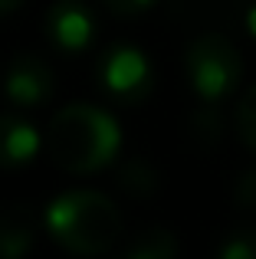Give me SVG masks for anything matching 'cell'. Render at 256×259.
<instances>
[{"instance_id":"obj_9","label":"cell","mask_w":256,"mask_h":259,"mask_svg":"<svg viewBox=\"0 0 256 259\" xmlns=\"http://www.w3.org/2000/svg\"><path fill=\"white\" fill-rule=\"evenodd\" d=\"M125 256L128 259H171V256H178V240L161 227L141 230L125 246Z\"/></svg>"},{"instance_id":"obj_6","label":"cell","mask_w":256,"mask_h":259,"mask_svg":"<svg viewBox=\"0 0 256 259\" xmlns=\"http://www.w3.org/2000/svg\"><path fill=\"white\" fill-rule=\"evenodd\" d=\"M96 20L82 0H56L46 10V36L63 53H82L92 43Z\"/></svg>"},{"instance_id":"obj_1","label":"cell","mask_w":256,"mask_h":259,"mask_svg":"<svg viewBox=\"0 0 256 259\" xmlns=\"http://www.w3.org/2000/svg\"><path fill=\"white\" fill-rule=\"evenodd\" d=\"M43 145L56 167L69 174H92L112 164L122 145V132L109 112L86 102H72L50 118Z\"/></svg>"},{"instance_id":"obj_10","label":"cell","mask_w":256,"mask_h":259,"mask_svg":"<svg viewBox=\"0 0 256 259\" xmlns=\"http://www.w3.org/2000/svg\"><path fill=\"white\" fill-rule=\"evenodd\" d=\"M118 184L128 190L132 197H148L158 190V171L148 161H128L118 174Z\"/></svg>"},{"instance_id":"obj_11","label":"cell","mask_w":256,"mask_h":259,"mask_svg":"<svg viewBox=\"0 0 256 259\" xmlns=\"http://www.w3.org/2000/svg\"><path fill=\"white\" fill-rule=\"evenodd\" d=\"M237 135H240V141L256 154V85L246 89V95L237 105Z\"/></svg>"},{"instance_id":"obj_12","label":"cell","mask_w":256,"mask_h":259,"mask_svg":"<svg viewBox=\"0 0 256 259\" xmlns=\"http://www.w3.org/2000/svg\"><path fill=\"white\" fill-rule=\"evenodd\" d=\"M224 259H256V230H237L220 243Z\"/></svg>"},{"instance_id":"obj_5","label":"cell","mask_w":256,"mask_h":259,"mask_svg":"<svg viewBox=\"0 0 256 259\" xmlns=\"http://www.w3.org/2000/svg\"><path fill=\"white\" fill-rule=\"evenodd\" d=\"M53 69L33 53H17L7 63L4 72V92L13 105L20 108H36L53 99Z\"/></svg>"},{"instance_id":"obj_4","label":"cell","mask_w":256,"mask_h":259,"mask_svg":"<svg viewBox=\"0 0 256 259\" xmlns=\"http://www.w3.org/2000/svg\"><path fill=\"white\" fill-rule=\"evenodd\" d=\"M99 85L118 105H141L154 85L151 63L138 46H128V43L109 46L99 59Z\"/></svg>"},{"instance_id":"obj_15","label":"cell","mask_w":256,"mask_h":259,"mask_svg":"<svg viewBox=\"0 0 256 259\" xmlns=\"http://www.w3.org/2000/svg\"><path fill=\"white\" fill-rule=\"evenodd\" d=\"M23 7V0H0V13H13Z\"/></svg>"},{"instance_id":"obj_2","label":"cell","mask_w":256,"mask_h":259,"mask_svg":"<svg viewBox=\"0 0 256 259\" xmlns=\"http://www.w3.org/2000/svg\"><path fill=\"white\" fill-rule=\"evenodd\" d=\"M46 233L76 256L112 253L125 233V220L118 207L99 190H69L59 194L43 213Z\"/></svg>"},{"instance_id":"obj_7","label":"cell","mask_w":256,"mask_h":259,"mask_svg":"<svg viewBox=\"0 0 256 259\" xmlns=\"http://www.w3.org/2000/svg\"><path fill=\"white\" fill-rule=\"evenodd\" d=\"M39 135L17 115H0V167H23L36 158Z\"/></svg>"},{"instance_id":"obj_8","label":"cell","mask_w":256,"mask_h":259,"mask_svg":"<svg viewBox=\"0 0 256 259\" xmlns=\"http://www.w3.org/2000/svg\"><path fill=\"white\" fill-rule=\"evenodd\" d=\"M36 246V220L26 207L0 213V259H20Z\"/></svg>"},{"instance_id":"obj_16","label":"cell","mask_w":256,"mask_h":259,"mask_svg":"<svg viewBox=\"0 0 256 259\" xmlns=\"http://www.w3.org/2000/svg\"><path fill=\"white\" fill-rule=\"evenodd\" d=\"M246 30H250L253 36H256V4L250 7V13H246Z\"/></svg>"},{"instance_id":"obj_3","label":"cell","mask_w":256,"mask_h":259,"mask_svg":"<svg viewBox=\"0 0 256 259\" xmlns=\"http://www.w3.org/2000/svg\"><path fill=\"white\" fill-rule=\"evenodd\" d=\"M184 66H187L191 89L207 105L227 99L237 89L240 76H243V59H240L237 46L220 33H207V36L194 39Z\"/></svg>"},{"instance_id":"obj_14","label":"cell","mask_w":256,"mask_h":259,"mask_svg":"<svg viewBox=\"0 0 256 259\" xmlns=\"http://www.w3.org/2000/svg\"><path fill=\"white\" fill-rule=\"evenodd\" d=\"M102 4L109 7L112 13H118V17H135V13L148 10L154 0H102Z\"/></svg>"},{"instance_id":"obj_13","label":"cell","mask_w":256,"mask_h":259,"mask_svg":"<svg viewBox=\"0 0 256 259\" xmlns=\"http://www.w3.org/2000/svg\"><path fill=\"white\" fill-rule=\"evenodd\" d=\"M233 200H237L240 210L246 213H256V171H246L233 187Z\"/></svg>"}]
</instances>
